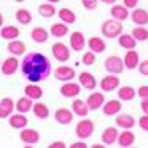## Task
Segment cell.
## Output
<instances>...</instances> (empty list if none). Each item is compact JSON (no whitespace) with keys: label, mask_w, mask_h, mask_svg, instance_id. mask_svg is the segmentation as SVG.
<instances>
[{"label":"cell","mask_w":148,"mask_h":148,"mask_svg":"<svg viewBox=\"0 0 148 148\" xmlns=\"http://www.w3.org/2000/svg\"><path fill=\"white\" fill-rule=\"evenodd\" d=\"M0 65H2V62H0Z\"/></svg>","instance_id":"cell-53"},{"label":"cell","mask_w":148,"mask_h":148,"mask_svg":"<svg viewBox=\"0 0 148 148\" xmlns=\"http://www.w3.org/2000/svg\"><path fill=\"white\" fill-rule=\"evenodd\" d=\"M32 107H34V100L28 98L27 95L22 97V98H18L17 103H15V110L20 112V113H28V112H32Z\"/></svg>","instance_id":"cell-33"},{"label":"cell","mask_w":148,"mask_h":148,"mask_svg":"<svg viewBox=\"0 0 148 148\" xmlns=\"http://www.w3.org/2000/svg\"><path fill=\"white\" fill-rule=\"evenodd\" d=\"M116 38H118V45H120L121 48H125V50L136 48V43H138V42L133 38V35L132 34H123V32H121Z\"/></svg>","instance_id":"cell-31"},{"label":"cell","mask_w":148,"mask_h":148,"mask_svg":"<svg viewBox=\"0 0 148 148\" xmlns=\"http://www.w3.org/2000/svg\"><path fill=\"white\" fill-rule=\"evenodd\" d=\"M130 18L135 25H148V10L135 7L133 12H130Z\"/></svg>","instance_id":"cell-19"},{"label":"cell","mask_w":148,"mask_h":148,"mask_svg":"<svg viewBox=\"0 0 148 148\" xmlns=\"http://www.w3.org/2000/svg\"><path fill=\"white\" fill-rule=\"evenodd\" d=\"M103 65H105V70H107L108 73L120 75V73H123V70H125L123 60H121L120 57H116V55H112V57H108L107 60L103 62Z\"/></svg>","instance_id":"cell-4"},{"label":"cell","mask_w":148,"mask_h":148,"mask_svg":"<svg viewBox=\"0 0 148 148\" xmlns=\"http://www.w3.org/2000/svg\"><path fill=\"white\" fill-rule=\"evenodd\" d=\"M15 2H18V3H22V2H25V0H15Z\"/></svg>","instance_id":"cell-52"},{"label":"cell","mask_w":148,"mask_h":148,"mask_svg":"<svg viewBox=\"0 0 148 148\" xmlns=\"http://www.w3.org/2000/svg\"><path fill=\"white\" fill-rule=\"evenodd\" d=\"M15 17H17V22H18L20 25H28V23L32 22V14L28 12L27 8H20V10H17Z\"/></svg>","instance_id":"cell-38"},{"label":"cell","mask_w":148,"mask_h":148,"mask_svg":"<svg viewBox=\"0 0 148 148\" xmlns=\"http://www.w3.org/2000/svg\"><path fill=\"white\" fill-rule=\"evenodd\" d=\"M98 2H101V3H107V5H113V3H116V0H98Z\"/></svg>","instance_id":"cell-48"},{"label":"cell","mask_w":148,"mask_h":148,"mask_svg":"<svg viewBox=\"0 0 148 148\" xmlns=\"http://www.w3.org/2000/svg\"><path fill=\"white\" fill-rule=\"evenodd\" d=\"M75 75H77L75 68L68 67V65H60V67H57V70H55V78L58 82H70L75 78Z\"/></svg>","instance_id":"cell-11"},{"label":"cell","mask_w":148,"mask_h":148,"mask_svg":"<svg viewBox=\"0 0 148 148\" xmlns=\"http://www.w3.org/2000/svg\"><path fill=\"white\" fill-rule=\"evenodd\" d=\"M136 95L140 97L141 100H147V98H148V85H141V87H138Z\"/></svg>","instance_id":"cell-42"},{"label":"cell","mask_w":148,"mask_h":148,"mask_svg":"<svg viewBox=\"0 0 148 148\" xmlns=\"http://www.w3.org/2000/svg\"><path fill=\"white\" fill-rule=\"evenodd\" d=\"M115 123L121 130H132L135 127V118L128 113H118L116 118H115Z\"/></svg>","instance_id":"cell-21"},{"label":"cell","mask_w":148,"mask_h":148,"mask_svg":"<svg viewBox=\"0 0 148 148\" xmlns=\"http://www.w3.org/2000/svg\"><path fill=\"white\" fill-rule=\"evenodd\" d=\"M82 5L87 10H95L98 7V0H82Z\"/></svg>","instance_id":"cell-40"},{"label":"cell","mask_w":148,"mask_h":148,"mask_svg":"<svg viewBox=\"0 0 148 148\" xmlns=\"http://www.w3.org/2000/svg\"><path fill=\"white\" fill-rule=\"evenodd\" d=\"M110 15L112 18L115 20H120V22H125L127 18H130V10H128L125 5H118V3H113L112 5V10H110Z\"/></svg>","instance_id":"cell-15"},{"label":"cell","mask_w":148,"mask_h":148,"mask_svg":"<svg viewBox=\"0 0 148 148\" xmlns=\"http://www.w3.org/2000/svg\"><path fill=\"white\" fill-rule=\"evenodd\" d=\"M93 130H95V123L90 120V118L83 116V118L77 123V127H75V135H77L80 140H87V138L92 136Z\"/></svg>","instance_id":"cell-3"},{"label":"cell","mask_w":148,"mask_h":148,"mask_svg":"<svg viewBox=\"0 0 148 148\" xmlns=\"http://www.w3.org/2000/svg\"><path fill=\"white\" fill-rule=\"evenodd\" d=\"M101 110L107 116H113V115H118L121 112V100H108L101 105Z\"/></svg>","instance_id":"cell-17"},{"label":"cell","mask_w":148,"mask_h":148,"mask_svg":"<svg viewBox=\"0 0 148 148\" xmlns=\"http://www.w3.org/2000/svg\"><path fill=\"white\" fill-rule=\"evenodd\" d=\"M55 121L58 125H70L73 121V112L68 108H58L55 112Z\"/></svg>","instance_id":"cell-18"},{"label":"cell","mask_w":148,"mask_h":148,"mask_svg":"<svg viewBox=\"0 0 148 148\" xmlns=\"http://www.w3.org/2000/svg\"><path fill=\"white\" fill-rule=\"evenodd\" d=\"M48 35H50V32H48L47 28L35 27L34 30L30 32V38H32L35 43H45V42L48 40Z\"/></svg>","instance_id":"cell-29"},{"label":"cell","mask_w":148,"mask_h":148,"mask_svg":"<svg viewBox=\"0 0 148 148\" xmlns=\"http://www.w3.org/2000/svg\"><path fill=\"white\" fill-rule=\"evenodd\" d=\"M0 37L3 40H15V38L20 37V30L15 25H3L0 28Z\"/></svg>","instance_id":"cell-24"},{"label":"cell","mask_w":148,"mask_h":148,"mask_svg":"<svg viewBox=\"0 0 148 148\" xmlns=\"http://www.w3.org/2000/svg\"><path fill=\"white\" fill-rule=\"evenodd\" d=\"M20 70L23 77L32 83H40L47 80L52 73V63L40 52H28L20 62Z\"/></svg>","instance_id":"cell-1"},{"label":"cell","mask_w":148,"mask_h":148,"mask_svg":"<svg viewBox=\"0 0 148 148\" xmlns=\"http://www.w3.org/2000/svg\"><path fill=\"white\" fill-rule=\"evenodd\" d=\"M85 101H87L90 112H95V110L101 108V105L105 103V95L101 93V92H93V93L88 95V98Z\"/></svg>","instance_id":"cell-12"},{"label":"cell","mask_w":148,"mask_h":148,"mask_svg":"<svg viewBox=\"0 0 148 148\" xmlns=\"http://www.w3.org/2000/svg\"><path fill=\"white\" fill-rule=\"evenodd\" d=\"M23 92H25V95H27L28 98H32V100H40L42 97H43L42 87H38V83H32V82H28V85L23 88Z\"/></svg>","instance_id":"cell-28"},{"label":"cell","mask_w":148,"mask_h":148,"mask_svg":"<svg viewBox=\"0 0 148 148\" xmlns=\"http://www.w3.org/2000/svg\"><path fill=\"white\" fill-rule=\"evenodd\" d=\"M52 55L55 57V60L65 63V62L70 60V48H68L65 43L57 42V43H53V45H52Z\"/></svg>","instance_id":"cell-6"},{"label":"cell","mask_w":148,"mask_h":148,"mask_svg":"<svg viewBox=\"0 0 148 148\" xmlns=\"http://www.w3.org/2000/svg\"><path fill=\"white\" fill-rule=\"evenodd\" d=\"M20 141L22 143H25V145H37L38 141H40V133H38V130H35V128H22L20 132Z\"/></svg>","instance_id":"cell-7"},{"label":"cell","mask_w":148,"mask_h":148,"mask_svg":"<svg viewBox=\"0 0 148 148\" xmlns=\"http://www.w3.org/2000/svg\"><path fill=\"white\" fill-rule=\"evenodd\" d=\"M118 130L116 127H108L103 130V133H101V141H103V145H113L116 143V138H118Z\"/></svg>","instance_id":"cell-27"},{"label":"cell","mask_w":148,"mask_h":148,"mask_svg":"<svg viewBox=\"0 0 148 148\" xmlns=\"http://www.w3.org/2000/svg\"><path fill=\"white\" fill-rule=\"evenodd\" d=\"M87 147H88V145H87L83 140L75 141V143H72V145H70V148H87Z\"/></svg>","instance_id":"cell-46"},{"label":"cell","mask_w":148,"mask_h":148,"mask_svg":"<svg viewBox=\"0 0 148 148\" xmlns=\"http://www.w3.org/2000/svg\"><path fill=\"white\" fill-rule=\"evenodd\" d=\"M20 68V62H18V58L15 57V55H10L8 58H5V60L2 62V65H0V70H2V73L3 75H14L17 70Z\"/></svg>","instance_id":"cell-9"},{"label":"cell","mask_w":148,"mask_h":148,"mask_svg":"<svg viewBox=\"0 0 148 148\" xmlns=\"http://www.w3.org/2000/svg\"><path fill=\"white\" fill-rule=\"evenodd\" d=\"M87 45H88V50H92L95 53H103L107 50V43L101 37H90Z\"/></svg>","instance_id":"cell-23"},{"label":"cell","mask_w":148,"mask_h":148,"mask_svg":"<svg viewBox=\"0 0 148 148\" xmlns=\"http://www.w3.org/2000/svg\"><path fill=\"white\" fill-rule=\"evenodd\" d=\"M72 112H73V115L83 118V116H87V115H88L90 108H88V105H87V101H85V100L73 98V101H72Z\"/></svg>","instance_id":"cell-22"},{"label":"cell","mask_w":148,"mask_h":148,"mask_svg":"<svg viewBox=\"0 0 148 148\" xmlns=\"http://www.w3.org/2000/svg\"><path fill=\"white\" fill-rule=\"evenodd\" d=\"M140 107H141V112H143L145 115H148V98L147 100H141Z\"/></svg>","instance_id":"cell-47"},{"label":"cell","mask_w":148,"mask_h":148,"mask_svg":"<svg viewBox=\"0 0 148 148\" xmlns=\"http://www.w3.org/2000/svg\"><path fill=\"white\" fill-rule=\"evenodd\" d=\"M55 14H57L55 3L45 2V3L38 5V15H40V17H43V18H52V17H55Z\"/></svg>","instance_id":"cell-35"},{"label":"cell","mask_w":148,"mask_h":148,"mask_svg":"<svg viewBox=\"0 0 148 148\" xmlns=\"http://www.w3.org/2000/svg\"><path fill=\"white\" fill-rule=\"evenodd\" d=\"M8 125L15 130H22V128H25L28 125V118L25 116V113H12L8 116Z\"/></svg>","instance_id":"cell-16"},{"label":"cell","mask_w":148,"mask_h":148,"mask_svg":"<svg viewBox=\"0 0 148 148\" xmlns=\"http://www.w3.org/2000/svg\"><path fill=\"white\" fill-rule=\"evenodd\" d=\"M32 112L37 118H40V120H47L48 116H50V110H48V105L45 103H42V101H37L34 103V107H32Z\"/></svg>","instance_id":"cell-34"},{"label":"cell","mask_w":148,"mask_h":148,"mask_svg":"<svg viewBox=\"0 0 148 148\" xmlns=\"http://www.w3.org/2000/svg\"><path fill=\"white\" fill-rule=\"evenodd\" d=\"M48 147H50V148H67V143H65V141H60V140H58V141H52Z\"/></svg>","instance_id":"cell-45"},{"label":"cell","mask_w":148,"mask_h":148,"mask_svg":"<svg viewBox=\"0 0 148 148\" xmlns=\"http://www.w3.org/2000/svg\"><path fill=\"white\" fill-rule=\"evenodd\" d=\"M132 35H133V38L136 42H147L148 40V30L143 25H138V27H135L132 30Z\"/></svg>","instance_id":"cell-37"},{"label":"cell","mask_w":148,"mask_h":148,"mask_svg":"<svg viewBox=\"0 0 148 148\" xmlns=\"http://www.w3.org/2000/svg\"><path fill=\"white\" fill-rule=\"evenodd\" d=\"M2 25H3V15L0 14V28H2Z\"/></svg>","instance_id":"cell-49"},{"label":"cell","mask_w":148,"mask_h":148,"mask_svg":"<svg viewBox=\"0 0 148 148\" xmlns=\"http://www.w3.org/2000/svg\"><path fill=\"white\" fill-rule=\"evenodd\" d=\"M85 45H87V40H85V35L80 30H75L70 34V48L73 52H83Z\"/></svg>","instance_id":"cell-10"},{"label":"cell","mask_w":148,"mask_h":148,"mask_svg":"<svg viewBox=\"0 0 148 148\" xmlns=\"http://www.w3.org/2000/svg\"><path fill=\"white\" fill-rule=\"evenodd\" d=\"M60 93L65 98H77L82 93V85L80 83H75L73 80L63 82V85L60 87Z\"/></svg>","instance_id":"cell-5"},{"label":"cell","mask_w":148,"mask_h":148,"mask_svg":"<svg viewBox=\"0 0 148 148\" xmlns=\"http://www.w3.org/2000/svg\"><path fill=\"white\" fill-rule=\"evenodd\" d=\"M123 22L115 20V18H110V20H105L101 23V35L105 38H116L118 35L123 32Z\"/></svg>","instance_id":"cell-2"},{"label":"cell","mask_w":148,"mask_h":148,"mask_svg":"<svg viewBox=\"0 0 148 148\" xmlns=\"http://www.w3.org/2000/svg\"><path fill=\"white\" fill-rule=\"evenodd\" d=\"M95 52H85L83 53V57H82V63L83 65H87V67H92V65H95V60H97V57H95Z\"/></svg>","instance_id":"cell-39"},{"label":"cell","mask_w":148,"mask_h":148,"mask_svg":"<svg viewBox=\"0 0 148 148\" xmlns=\"http://www.w3.org/2000/svg\"><path fill=\"white\" fill-rule=\"evenodd\" d=\"M123 5L128 10H133L135 7H138V0H123Z\"/></svg>","instance_id":"cell-44"},{"label":"cell","mask_w":148,"mask_h":148,"mask_svg":"<svg viewBox=\"0 0 148 148\" xmlns=\"http://www.w3.org/2000/svg\"><path fill=\"white\" fill-rule=\"evenodd\" d=\"M107 145H93V148H105Z\"/></svg>","instance_id":"cell-51"},{"label":"cell","mask_w":148,"mask_h":148,"mask_svg":"<svg viewBox=\"0 0 148 148\" xmlns=\"http://www.w3.org/2000/svg\"><path fill=\"white\" fill-rule=\"evenodd\" d=\"M116 143H118L121 148L132 147V145L135 143V133H133V132H130V130H125V132H121V133H118Z\"/></svg>","instance_id":"cell-30"},{"label":"cell","mask_w":148,"mask_h":148,"mask_svg":"<svg viewBox=\"0 0 148 148\" xmlns=\"http://www.w3.org/2000/svg\"><path fill=\"white\" fill-rule=\"evenodd\" d=\"M78 83L82 85V88H85V90H95L97 88V80H95V75L90 73V72H82L78 75Z\"/></svg>","instance_id":"cell-13"},{"label":"cell","mask_w":148,"mask_h":148,"mask_svg":"<svg viewBox=\"0 0 148 148\" xmlns=\"http://www.w3.org/2000/svg\"><path fill=\"white\" fill-rule=\"evenodd\" d=\"M47 2H50V3H58V2H62V0H47Z\"/></svg>","instance_id":"cell-50"},{"label":"cell","mask_w":148,"mask_h":148,"mask_svg":"<svg viewBox=\"0 0 148 148\" xmlns=\"http://www.w3.org/2000/svg\"><path fill=\"white\" fill-rule=\"evenodd\" d=\"M116 95H118V98H120L121 101H130V100L135 98L136 90H135L133 87H130V85H123V87H118Z\"/></svg>","instance_id":"cell-32"},{"label":"cell","mask_w":148,"mask_h":148,"mask_svg":"<svg viewBox=\"0 0 148 148\" xmlns=\"http://www.w3.org/2000/svg\"><path fill=\"white\" fill-rule=\"evenodd\" d=\"M138 63H140V55H138V52H136L135 48L127 50L125 58H123V65H125V68H128V70H135V68L138 67Z\"/></svg>","instance_id":"cell-14"},{"label":"cell","mask_w":148,"mask_h":148,"mask_svg":"<svg viewBox=\"0 0 148 148\" xmlns=\"http://www.w3.org/2000/svg\"><path fill=\"white\" fill-rule=\"evenodd\" d=\"M138 72H140L141 75H145V77H148V60H140V63H138Z\"/></svg>","instance_id":"cell-41"},{"label":"cell","mask_w":148,"mask_h":148,"mask_svg":"<svg viewBox=\"0 0 148 148\" xmlns=\"http://www.w3.org/2000/svg\"><path fill=\"white\" fill-rule=\"evenodd\" d=\"M14 110H15V103L12 98H8V97L2 98V101H0V118H8L14 113Z\"/></svg>","instance_id":"cell-25"},{"label":"cell","mask_w":148,"mask_h":148,"mask_svg":"<svg viewBox=\"0 0 148 148\" xmlns=\"http://www.w3.org/2000/svg\"><path fill=\"white\" fill-rule=\"evenodd\" d=\"M118 87H120V78L115 73H108L100 82L101 92H115V90H118Z\"/></svg>","instance_id":"cell-8"},{"label":"cell","mask_w":148,"mask_h":148,"mask_svg":"<svg viewBox=\"0 0 148 148\" xmlns=\"http://www.w3.org/2000/svg\"><path fill=\"white\" fill-rule=\"evenodd\" d=\"M7 50L10 55H15V57H22V55H25L27 52V45L23 43L22 40H8V45H7Z\"/></svg>","instance_id":"cell-20"},{"label":"cell","mask_w":148,"mask_h":148,"mask_svg":"<svg viewBox=\"0 0 148 148\" xmlns=\"http://www.w3.org/2000/svg\"><path fill=\"white\" fill-rule=\"evenodd\" d=\"M50 35H53L55 38L65 37V35H68V25L63 23V22H57V23H53L50 27Z\"/></svg>","instance_id":"cell-36"},{"label":"cell","mask_w":148,"mask_h":148,"mask_svg":"<svg viewBox=\"0 0 148 148\" xmlns=\"http://www.w3.org/2000/svg\"><path fill=\"white\" fill-rule=\"evenodd\" d=\"M138 127H140L143 132H148V115L143 113V116L138 118Z\"/></svg>","instance_id":"cell-43"},{"label":"cell","mask_w":148,"mask_h":148,"mask_svg":"<svg viewBox=\"0 0 148 148\" xmlns=\"http://www.w3.org/2000/svg\"><path fill=\"white\" fill-rule=\"evenodd\" d=\"M57 15H58L60 22L67 23V25H73L75 22H77V15H75V12L73 10H70L68 7H63V8H60V10H57Z\"/></svg>","instance_id":"cell-26"}]
</instances>
